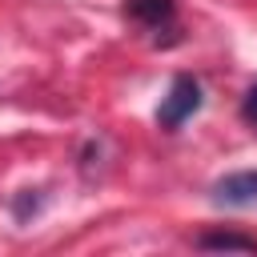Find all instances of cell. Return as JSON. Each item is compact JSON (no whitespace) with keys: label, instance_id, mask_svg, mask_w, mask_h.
I'll list each match as a JSON object with an SVG mask.
<instances>
[{"label":"cell","instance_id":"5b68a950","mask_svg":"<svg viewBox=\"0 0 257 257\" xmlns=\"http://www.w3.org/2000/svg\"><path fill=\"white\" fill-rule=\"evenodd\" d=\"M241 116H245V120H249V124L257 128V84H253V88L245 92V100H241Z\"/></svg>","mask_w":257,"mask_h":257},{"label":"cell","instance_id":"277c9868","mask_svg":"<svg viewBox=\"0 0 257 257\" xmlns=\"http://www.w3.org/2000/svg\"><path fill=\"white\" fill-rule=\"evenodd\" d=\"M197 249H241V253H257V241L253 237H241V233H201L197 237Z\"/></svg>","mask_w":257,"mask_h":257},{"label":"cell","instance_id":"7a4b0ae2","mask_svg":"<svg viewBox=\"0 0 257 257\" xmlns=\"http://www.w3.org/2000/svg\"><path fill=\"white\" fill-rule=\"evenodd\" d=\"M213 193L225 205H249V201H257V169H241V173L221 177Z\"/></svg>","mask_w":257,"mask_h":257},{"label":"cell","instance_id":"6da1fadb","mask_svg":"<svg viewBox=\"0 0 257 257\" xmlns=\"http://www.w3.org/2000/svg\"><path fill=\"white\" fill-rule=\"evenodd\" d=\"M201 80L197 76H189V72H181V76H173V84H169V92L161 96V108H157V124L161 128H181L197 108H201Z\"/></svg>","mask_w":257,"mask_h":257},{"label":"cell","instance_id":"3957f363","mask_svg":"<svg viewBox=\"0 0 257 257\" xmlns=\"http://www.w3.org/2000/svg\"><path fill=\"white\" fill-rule=\"evenodd\" d=\"M173 12H177L173 0H124V16L141 20L145 28H161V24H169Z\"/></svg>","mask_w":257,"mask_h":257}]
</instances>
